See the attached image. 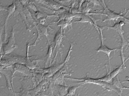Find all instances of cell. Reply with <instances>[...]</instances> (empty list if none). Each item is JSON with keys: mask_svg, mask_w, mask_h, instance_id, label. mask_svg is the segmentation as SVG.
<instances>
[{"mask_svg": "<svg viewBox=\"0 0 129 96\" xmlns=\"http://www.w3.org/2000/svg\"><path fill=\"white\" fill-rule=\"evenodd\" d=\"M105 12L106 14L111 20H117L120 18H123L124 16L117 14L112 11L106 7L105 9Z\"/></svg>", "mask_w": 129, "mask_h": 96, "instance_id": "cell-3", "label": "cell"}, {"mask_svg": "<svg viewBox=\"0 0 129 96\" xmlns=\"http://www.w3.org/2000/svg\"><path fill=\"white\" fill-rule=\"evenodd\" d=\"M124 68L125 66L123 63L119 67H116L112 72L110 73L111 78H115L116 75Z\"/></svg>", "mask_w": 129, "mask_h": 96, "instance_id": "cell-4", "label": "cell"}, {"mask_svg": "<svg viewBox=\"0 0 129 96\" xmlns=\"http://www.w3.org/2000/svg\"><path fill=\"white\" fill-rule=\"evenodd\" d=\"M77 96H78V95H77Z\"/></svg>", "mask_w": 129, "mask_h": 96, "instance_id": "cell-9", "label": "cell"}, {"mask_svg": "<svg viewBox=\"0 0 129 96\" xmlns=\"http://www.w3.org/2000/svg\"><path fill=\"white\" fill-rule=\"evenodd\" d=\"M107 73L104 76L100 78H97L96 79L98 80L101 81L106 82H110L112 79L109 70V72H108V70L106 68Z\"/></svg>", "mask_w": 129, "mask_h": 96, "instance_id": "cell-5", "label": "cell"}, {"mask_svg": "<svg viewBox=\"0 0 129 96\" xmlns=\"http://www.w3.org/2000/svg\"><path fill=\"white\" fill-rule=\"evenodd\" d=\"M101 45L100 47L97 50V52H102L105 53L107 56L108 58V60L109 65L110 67V64L109 61L110 55L111 52L112 51H114L118 49L119 48H114L112 49H110L107 47L104 44L102 36H101Z\"/></svg>", "mask_w": 129, "mask_h": 96, "instance_id": "cell-2", "label": "cell"}, {"mask_svg": "<svg viewBox=\"0 0 129 96\" xmlns=\"http://www.w3.org/2000/svg\"><path fill=\"white\" fill-rule=\"evenodd\" d=\"M129 58V57L128 58H127L126 59V60H125L124 61V62H123L124 63L127 60H128Z\"/></svg>", "mask_w": 129, "mask_h": 96, "instance_id": "cell-8", "label": "cell"}, {"mask_svg": "<svg viewBox=\"0 0 129 96\" xmlns=\"http://www.w3.org/2000/svg\"><path fill=\"white\" fill-rule=\"evenodd\" d=\"M124 24L123 22L121 21L115 24L113 26L108 27L115 30L121 36L122 42L120 47L122 48L126 44V42H125V39L122 34V26Z\"/></svg>", "mask_w": 129, "mask_h": 96, "instance_id": "cell-1", "label": "cell"}, {"mask_svg": "<svg viewBox=\"0 0 129 96\" xmlns=\"http://www.w3.org/2000/svg\"><path fill=\"white\" fill-rule=\"evenodd\" d=\"M125 78L127 80L125 81H121V82H127L129 83V77L128 76H125Z\"/></svg>", "mask_w": 129, "mask_h": 96, "instance_id": "cell-7", "label": "cell"}, {"mask_svg": "<svg viewBox=\"0 0 129 96\" xmlns=\"http://www.w3.org/2000/svg\"><path fill=\"white\" fill-rule=\"evenodd\" d=\"M127 48H129V47H127Z\"/></svg>", "mask_w": 129, "mask_h": 96, "instance_id": "cell-10", "label": "cell"}, {"mask_svg": "<svg viewBox=\"0 0 129 96\" xmlns=\"http://www.w3.org/2000/svg\"><path fill=\"white\" fill-rule=\"evenodd\" d=\"M80 86L79 85L77 86H73L69 88L68 89V92L67 94L65 96H73L75 94V91L77 88L79 87Z\"/></svg>", "mask_w": 129, "mask_h": 96, "instance_id": "cell-6", "label": "cell"}]
</instances>
